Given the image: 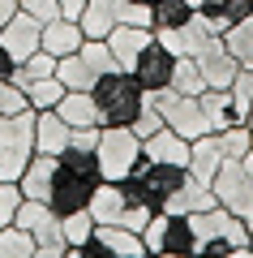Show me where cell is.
<instances>
[{
	"label": "cell",
	"mask_w": 253,
	"mask_h": 258,
	"mask_svg": "<svg viewBox=\"0 0 253 258\" xmlns=\"http://www.w3.org/2000/svg\"><path fill=\"white\" fill-rule=\"evenodd\" d=\"M193 232H198V254L202 258H253L249 249V224L232 215L227 207H206L193 211Z\"/></svg>",
	"instance_id": "cell-1"
},
{
	"label": "cell",
	"mask_w": 253,
	"mask_h": 258,
	"mask_svg": "<svg viewBox=\"0 0 253 258\" xmlns=\"http://www.w3.org/2000/svg\"><path fill=\"white\" fill-rule=\"evenodd\" d=\"M91 95L99 103V125H133L146 103V86L137 82L133 69H120V64L91 86Z\"/></svg>",
	"instance_id": "cell-2"
},
{
	"label": "cell",
	"mask_w": 253,
	"mask_h": 258,
	"mask_svg": "<svg viewBox=\"0 0 253 258\" xmlns=\"http://www.w3.org/2000/svg\"><path fill=\"white\" fill-rule=\"evenodd\" d=\"M91 215H95V224H120V228L142 232L154 211L129 189V181H99L91 194Z\"/></svg>",
	"instance_id": "cell-3"
},
{
	"label": "cell",
	"mask_w": 253,
	"mask_h": 258,
	"mask_svg": "<svg viewBox=\"0 0 253 258\" xmlns=\"http://www.w3.org/2000/svg\"><path fill=\"white\" fill-rule=\"evenodd\" d=\"M146 254H163V258H193L198 254V232L193 220L185 211H154L142 228Z\"/></svg>",
	"instance_id": "cell-4"
},
{
	"label": "cell",
	"mask_w": 253,
	"mask_h": 258,
	"mask_svg": "<svg viewBox=\"0 0 253 258\" xmlns=\"http://www.w3.org/2000/svg\"><path fill=\"white\" fill-rule=\"evenodd\" d=\"M129 181V189L142 198L150 211H163V207L172 203L176 194H181V185L189 181V168H181V164H159V159H137V168L125 176Z\"/></svg>",
	"instance_id": "cell-5"
},
{
	"label": "cell",
	"mask_w": 253,
	"mask_h": 258,
	"mask_svg": "<svg viewBox=\"0 0 253 258\" xmlns=\"http://www.w3.org/2000/svg\"><path fill=\"white\" fill-rule=\"evenodd\" d=\"M108 69H116V56H112L108 39H86L77 52L56 60V78L64 82V91H91Z\"/></svg>",
	"instance_id": "cell-6"
},
{
	"label": "cell",
	"mask_w": 253,
	"mask_h": 258,
	"mask_svg": "<svg viewBox=\"0 0 253 258\" xmlns=\"http://www.w3.org/2000/svg\"><path fill=\"white\" fill-rule=\"evenodd\" d=\"M35 155V108L0 116V181H18Z\"/></svg>",
	"instance_id": "cell-7"
},
{
	"label": "cell",
	"mask_w": 253,
	"mask_h": 258,
	"mask_svg": "<svg viewBox=\"0 0 253 258\" xmlns=\"http://www.w3.org/2000/svg\"><path fill=\"white\" fill-rule=\"evenodd\" d=\"M99 176L103 181H125L142 159V138L133 134V125H103L99 129Z\"/></svg>",
	"instance_id": "cell-8"
},
{
	"label": "cell",
	"mask_w": 253,
	"mask_h": 258,
	"mask_svg": "<svg viewBox=\"0 0 253 258\" xmlns=\"http://www.w3.org/2000/svg\"><path fill=\"white\" fill-rule=\"evenodd\" d=\"M13 224H22V228L35 237L39 258H64V254H69V241H64L60 215H56L43 198H22V207H18V215H13Z\"/></svg>",
	"instance_id": "cell-9"
},
{
	"label": "cell",
	"mask_w": 253,
	"mask_h": 258,
	"mask_svg": "<svg viewBox=\"0 0 253 258\" xmlns=\"http://www.w3.org/2000/svg\"><path fill=\"white\" fill-rule=\"evenodd\" d=\"M150 99H154V108L163 112V125L176 129L181 138L193 142V138H202V134H210L206 112H202V99H198V95H181V91H172V86H163V91H154Z\"/></svg>",
	"instance_id": "cell-10"
},
{
	"label": "cell",
	"mask_w": 253,
	"mask_h": 258,
	"mask_svg": "<svg viewBox=\"0 0 253 258\" xmlns=\"http://www.w3.org/2000/svg\"><path fill=\"white\" fill-rule=\"evenodd\" d=\"M210 189H215V203L227 207L232 215H240V220L253 215V176L240 159H223L215 181H210Z\"/></svg>",
	"instance_id": "cell-11"
},
{
	"label": "cell",
	"mask_w": 253,
	"mask_h": 258,
	"mask_svg": "<svg viewBox=\"0 0 253 258\" xmlns=\"http://www.w3.org/2000/svg\"><path fill=\"white\" fill-rule=\"evenodd\" d=\"M172 69H176V52L163 43L159 35H154L150 43L137 52V60H133V74H137V82L146 86V95L163 91V86H172Z\"/></svg>",
	"instance_id": "cell-12"
},
{
	"label": "cell",
	"mask_w": 253,
	"mask_h": 258,
	"mask_svg": "<svg viewBox=\"0 0 253 258\" xmlns=\"http://www.w3.org/2000/svg\"><path fill=\"white\" fill-rule=\"evenodd\" d=\"M193 60H198V69H202V78H206V86H215V91H232L240 60H236V56L227 52L223 35H210L206 43H202L198 52H193Z\"/></svg>",
	"instance_id": "cell-13"
},
{
	"label": "cell",
	"mask_w": 253,
	"mask_h": 258,
	"mask_svg": "<svg viewBox=\"0 0 253 258\" xmlns=\"http://www.w3.org/2000/svg\"><path fill=\"white\" fill-rule=\"evenodd\" d=\"M91 176H77L69 172V168L56 164V176H52V189H47V207H52L56 215H69V211H81V207H91V194H95Z\"/></svg>",
	"instance_id": "cell-14"
},
{
	"label": "cell",
	"mask_w": 253,
	"mask_h": 258,
	"mask_svg": "<svg viewBox=\"0 0 253 258\" xmlns=\"http://www.w3.org/2000/svg\"><path fill=\"white\" fill-rule=\"evenodd\" d=\"M0 43L9 47L13 60H26V56H35L39 47H43V22L30 18L26 9H18L9 22H5V30H0Z\"/></svg>",
	"instance_id": "cell-15"
},
{
	"label": "cell",
	"mask_w": 253,
	"mask_h": 258,
	"mask_svg": "<svg viewBox=\"0 0 253 258\" xmlns=\"http://www.w3.org/2000/svg\"><path fill=\"white\" fill-rule=\"evenodd\" d=\"M125 5L129 0H86V9H81V35L86 39H108L112 26H120L125 18Z\"/></svg>",
	"instance_id": "cell-16"
},
{
	"label": "cell",
	"mask_w": 253,
	"mask_h": 258,
	"mask_svg": "<svg viewBox=\"0 0 253 258\" xmlns=\"http://www.w3.org/2000/svg\"><path fill=\"white\" fill-rule=\"evenodd\" d=\"M69 138H73V125L56 108L35 112V151H43V155H60V151L69 147Z\"/></svg>",
	"instance_id": "cell-17"
},
{
	"label": "cell",
	"mask_w": 253,
	"mask_h": 258,
	"mask_svg": "<svg viewBox=\"0 0 253 258\" xmlns=\"http://www.w3.org/2000/svg\"><path fill=\"white\" fill-rule=\"evenodd\" d=\"M91 237L103 245L108 258H146V241H142V232H133V228H120V224H95Z\"/></svg>",
	"instance_id": "cell-18"
},
{
	"label": "cell",
	"mask_w": 253,
	"mask_h": 258,
	"mask_svg": "<svg viewBox=\"0 0 253 258\" xmlns=\"http://www.w3.org/2000/svg\"><path fill=\"white\" fill-rule=\"evenodd\" d=\"M150 39H154V30H150V26H129V22H120V26H112L108 47H112V56H116L120 69H133L137 52H142Z\"/></svg>",
	"instance_id": "cell-19"
},
{
	"label": "cell",
	"mask_w": 253,
	"mask_h": 258,
	"mask_svg": "<svg viewBox=\"0 0 253 258\" xmlns=\"http://www.w3.org/2000/svg\"><path fill=\"white\" fill-rule=\"evenodd\" d=\"M142 155H146V159H159V164H181V168H189V138H181L176 129L163 125L159 134L142 138Z\"/></svg>",
	"instance_id": "cell-20"
},
{
	"label": "cell",
	"mask_w": 253,
	"mask_h": 258,
	"mask_svg": "<svg viewBox=\"0 0 253 258\" xmlns=\"http://www.w3.org/2000/svg\"><path fill=\"white\" fill-rule=\"evenodd\" d=\"M86 43V35H81V22L77 18H52V22H43V52H52L56 60L60 56H69V52H77V47Z\"/></svg>",
	"instance_id": "cell-21"
},
{
	"label": "cell",
	"mask_w": 253,
	"mask_h": 258,
	"mask_svg": "<svg viewBox=\"0 0 253 258\" xmlns=\"http://www.w3.org/2000/svg\"><path fill=\"white\" fill-rule=\"evenodd\" d=\"M198 99H202V112H206L210 134H215V129H227V125H240V120H244V112H240V103L232 99V91H215V86H206Z\"/></svg>",
	"instance_id": "cell-22"
},
{
	"label": "cell",
	"mask_w": 253,
	"mask_h": 258,
	"mask_svg": "<svg viewBox=\"0 0 253 258\" xmlns=\"http://www.w3.org/2000/svg\"><path fill=\"white\" fill-rule=\"evenodd\" d=\"M56 164H60L56 155H43V151H35V155H30V164L22 168V176H18L22 194H26V198H43V203H47V189H52Z\"/></svg>",
	"instance_id": "cell-23"
},
{
	"label": "cell",
	"mask_w": 253,
	"mask_h": 258,
	"mask_svg": "<svg viewBox=\"0 0 253 258\" xmlns=\"http://www.w3.org/2000/svg\"><path fill=\"white\" fill-rule=\"evenodd\" d=\"M219 164H223V155H219V147H215V134H202V138L189 142V176L193 181L210 185L215 172H219Z\"/></svg>",
	"instance_id": "cell-24"
},
{
	"label": "cell",
	"mask_w": 253,
	"mask_h": 258,
	"mask_svg": "<svg viewBox=\"0 0 253 258\" xmlns=\"http://www.w3.org/2000/svg\"><path fill=\"white\" fill-rule=\"evenodd\" d=\"M56 112H60L64 120H69L73 129H86V125H99V103H95L91 91H64L60 103H56Z\"/></svg>",
	"instance_id": "cell-25"
},
{
	"label": "cell",
	"mask_w": 253,
	"mask_h": 258,
	"mask_svg": "<svg viewBox=\"0 0 253 258\" xmlns=\"http://www.w3.org/2000/svg\"><path fill=\"white\" fill-rule=\"evenodd\" d=\"M198 13L219 30V35H223L227 26H236L240 18H249V13H253V0H198Z\"/></svg>",
	"instance_id": "cell-26"
},
{
	"label": "cell",
	"mask_w": 253,
	"mask_h": 258,
	"mask_svg": "<svg viewBox=\"0 0 253 258\" xmlns=\"http://www.w3.org/2000/svg\"><path fill=\"white\" fill-rule=\"evenodd\" d=\"M193 13L189 0H150V30H181Z\"/></svg>",
	"instance_id": "cell-27"
},
{
	"label": "cell",
	"mask_w": 253,
	"mask_h": 258,
	"mask_svg": "<svg viewBox=\"0 0 253 258\" xmlns=\"http://www.w3.org/2000/svg\"><path fill=\"white\" fill-rule=\"evenodd\" d=\"M206 207H215V189L189 176V181L181 185V194H176V198L163 207V211H185V215H193V211H206Z\"/></svg>",
	"instance_id": "cell-28"
},
{
	"label": "cell",
	"mask_w": 253,
	"mask_h": 258,
	"mask_svg": "<svg viewBox=\"0 0 253 258\" xmlns=\"http://www.w3.org/2000/svg\"><path fill=\"white\" fill-rule=\"evenodd\" d=\"M215 147L223 159H244L253 147V129L249 120H240V125H227V129H215Z\"/></svg>",
	"instance_id": "cell-29"
},
{
	"label": "cell",
	"mask_w": 253,
	"mask_h": 258,
	"mask_svg": "<svg viewBox=\"0 0 253 258\" xmlns=\"http://www.w3.org/2000/svg\"><path fill=\"white\" fill-rule=\"evenodd\" d=\"M22 95H26V103L35 112H43V108H56V103H60V95H64V82L60 78H35V82H26L22 86Z\"/></svg>",
	"instance_id": "cell-30"
},
{
	"label": "cell",
	"mask_w": 253,
	"mask_h": 258,
	"mask_svg": "<svg viewBox=\"0 0 253 258\" xmlns=\"http://www.w3.org/2000/svg\"><path fill=\"white\" fill-rule=\"evenodd\" d=\"M0 258H39L35 237H30L22 224H5V228H0Z\"/></svg>",
	"instance_id": "cell-31"
},
{
	"label": "cell",
	"mask_w": 253,
	"mask_h": 258,
	"mask_svg": "<svg viewBox=\"0 0 253 258\" xmlns=\"http://www.w3.org/2000/svg\"><path fill=\"white\" fill-rule=\"evenodd\" d=\"M223 43H227V52H232L240 64H253V13L223 30Z\"/></svg>",
	"instance_id": "cell-32"
},
{
	"label": "cell",
	"mask_w": 253,
	"mask_h": 258,
	"mask_svg": "<svg viewBox=\"0 0 253 258\" xmlns=\"http://www.w3.org/2000/svg\"><path fill=\"white\" fill-rule=\"evenodd\" d=\"M172 91H181V95H202V91H206V78H202V69H198V60H193V56H176Z\"/></svg>",
	"instance_id": "cell-33"
},
{
	"label": "cell",
	"mask_w": 253,
	"mask_h": 258,
	"mask_svg": "<svg viewBox=\"0 0 253 258\" xmlns=\"http://www.w3.org/2000/svg\"><path fill=\"white\" fill-rule=\"evenodd\" d=\"M60 228H64V241H69V245H81V241L95 232V215H91V207L60 215Z\"/></svg>",
	"instance_id": "cell-34"
},
{
	"label": "cell",
	"mask_w": 253,
	"mask_h": 258,
	"mask_svg": "<svg viewBox=\"0 0 253 258\" xmlns=\"http://www.w3.org/2000/svg\"><path fill=\"white\" fill-rule=\"evenodd\" d=\"M22 185L18 181H0V228L5 224H13V215H18V207H22Z\"/></svg>",
	"instance_id": "cell-35"
},
{
	"label": "cell",
	"mask_w": 253,
	"mask_h": 258,
	"mask_svg": "<svg viewBox=\"0 0 253 258\" xmlns=\"http://www.w3.org/2000/svg\"><path fill=\"white\" fill-rule=\"evenodd\" d=\"M159 129H163V112L154 108V99L146 95L142 112H137V120H133V134H137V138H150V134H159Z\"/></svg>",
	"instance_id": "cell-36"
},
{
	"label": "cell",
	"mask_w": 253,
	"mask_h": 258,
	"mask_svg": "<svg viewBox=\"0 0 253 258\" xmlns=\"http://www.w3.org/2000/svg\"><path fill=\"white\" fill-rule=\"evenodd\" d=\"M232 99L240 103V112L249 116V108H253V64H240V69H236V82H232Z\"/></svg>",
	"instance_id": "cell-37"
},
{
	"label": "cell",
	"mask_w": 253,
	"mask_h": 258,
	"mask_svg": "<svg viewBox=\"0 0 253 258\" xmlns=\"http://www.w3.org/2000/svg\"><path fill=\"white\" fill-rule=\"evenodd\" d=\"M30 103H26V95H22V86H13V78L9 82H0V116H13V112H26Z\"/></svg>",
	"instance_id": "cell-38"
},
{
	"label": "cell",
	"mask_w": 253,
	"mask_h": 258,
	"mask_svg": "<svg viewBox=\"0 0 253 258\" xmlns=\"http://www.w3.org/2000/svg\"><path fill=\"white\" fill-rule=\"evenodd\" d=\"M18 9H26L39 22H52V18H60V0H18Z\"/></svg>",
	"instance_id": "cell-39"
},
{
	"label": "cell",
	"mask_w": 253,
	"mask_h": 258,
	"mask_svg": "<svg viewBox=\"0 0 253 258\" xmlns=\"http://www.w3.org/2000/svg\"><path fill=\"white\" fill-rule=\"evenodd\" d=\"M120 22H129V26H150V5L129 0V5H125V18H120Z\"/></svg>",
	"instance_id": "cell-40"
},
{
	"label": "cell",
	"mask_w": 253,
	"mask_h": 258,
	"mask_svg": "<svg viewBox=\"0 0 253 258\" xmlns=\"http://www.w3.org/2000/svg\"><path fill=\"white\" fill-rule=\"evenodd\" d=\"M13 64H18V60L9 56V47L0 43V82H9V78H13Z\"/></svg>",
	"instance_id": "cell-41"
},
{
	"label": "cell",
	"mask_w": 253,
	"mask_h": 258,
	"mask_svg": "<svg viewBox=\"0 0 253 258\" xmlns=\"http://www.w3.org/2000/svg\"><path fill=\"white\" fill-rule=\"evenodd\" d=\"M81 9H86V0H60V13H64V18H81Z\"/></svg>",
	"instance_id": "cell-42"
},
{
	"label": "cell",
	"mask_w": 253,
	"mask_h": 258,
	"mask_svg": "<svg viewBox=\"0 0 253 258\" xmlns=\"http://www.w3.org/2000/svg\"><path fill=\"white\" fill-rule=\"evenodd\" d=\"M18 13V0H0V30H5V22Z\"/></svg>",
	"instance_id": "cell-43"
},
{
	"label": "cell",
	"mask_w": 253,
	"mask_h": 258,
	"mask_svg": "<svg viewBox=\"0 0 253 258\" xmlns=\"http://www.w3.org/2000/svg\"><path fill=\"white\" fill-rule=\"evenodd\" d=\"M240 164H244V168H249V176H253V147H249V155H244V159H240Z\"/></svg>",
	"instance_id": "cell-44"
},
{
	"label": "cell",
	"mask_w": 253,
	"mask_h": 258,
	"mask_svg": "<svg viewBox=\"0 0 253 258\" xmlns=\"http://www.w3.org/2000/svg\"><path fill=\"white\" fill-rule=\"evenodd\" d=\"M244 224H249V249H253V215H249V220H244Z\"/></svg>",
	"instance_id": "cell-45"
},
{
	"label": "cell",
	"mask_w": 253,
	"mask_h": 258,
	"mask_svg": "<svg viewBox=\"0 0 253 258\" xmlns=\"http://www.w3.org/2000/svg\"><path fill=\"white\" fill-rule=\"evenodd\" d=\"M244 120H249V125H253V108H249V116H244Z\"/></svg>",
	"instance_id": "cell-46"
},
{
	"label": "cell",
	"mask_w": 253,
	"mask_h": 258,
	"mask_svg": "<svg viewBox=\"0 0 253 258\" xmlns=\"http://www.w3.org/2000/svg\"><path fill=\"white\" fill-rule=\"evenodd\" d=\"M189 5H193V9H198V0H189Z\"/></svg>",
	"instance_id": "cell-47"
},
{
	"label": "cell",
	"mask_w": 253,
	"mask_h": 258,
	"mask_svg": "<svg viewBox=\"0 0 253 258\" xmlns=\"http://www.w3.org/2000/svg\"><path fill=\"white\" fill-rule=\"evenodd\" d=\"M137 5H150V0H137Z\"/></svg>",
	"instance_id": "cell-48"
},
{
	"label": "cell",
	"mask_w": 253,
	"mask_h": 258,
	"mask_svg": "<svg viewBox=\"0 0 253 258\" xmlns=\"http://www.w3.org/2000/svg\"><path fill=\"white\" fill-rule=\"evenodd\" d=\"M249 129H253V125H249Z\"/></svg>",
	"instance_id": "cell-49"
}]
</instances>
